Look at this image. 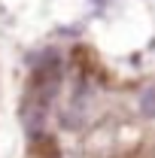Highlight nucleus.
<instances>
[{"label":"nucleus","instance_id":"f257e3e1","mask_svg":"<svg viewBox=\"0 0 155 158\" xmlns=\"http://www.w3.org/2000/svg\"><path fill=\"white\" fill-rule=\"evenodd\" d=\"M140 113H143L146 118H155V85L140 94Z\"/></svg>","mask_w":155,"mask_h":158}]
</instances>
